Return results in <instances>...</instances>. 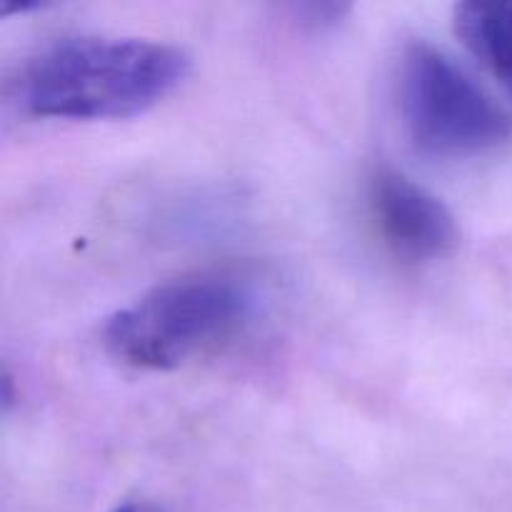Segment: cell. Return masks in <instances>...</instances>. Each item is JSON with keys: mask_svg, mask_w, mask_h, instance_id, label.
I'll use <instances>...</instances> for the list:
<instances>
[{"mask_svg": "<svg viewBox=\"0 0 512 512\" xmlns=\"http://www.w3.org/2000/svg\"><path fill=\"white\" fill-rule=\"evenodd\" d=\"M188 73V55L143 38L75 35L35 50L13 80V98L33 118H130L168 98Z\"/></svg>", "mask_w": 512, "mask_h": 512, "instance_id": "cell-1", "label": "cell"}, {"mask_svg": "<svg viewBox=\"0 0 512 512\" xmlns=\"http://www.w3.org/2000/svg\"><path fill=\"white\" fill-rule=\"evenodd\" d=\"M113 512H160V510H155L153 505L148 503H125V505H118Z\"/></svg>", "mask_w": 512, "mask_h": 512, "instance_id": "cell-6", "label": "cell"}, {"mask_svg": "<svg viewBox=\"0 0 512 512\" xmlns=\"http://www.w3.org/2000/svg\"><path fill=\"white\" fill-rule=\"evenodd\" d=\"M393 93L405 135L415 150L430 158H473L495 150L512 135L508 110L453 58L425 40L400 50Z\"/></svg>", "mask_w": 512, "mask_h": 512, "instance_id": "cell-3", "label": "cell"}, {"mask_svg": "<svg viewBox=\"0 0 512 512\" xmlns=\"http://www.w3.org/2000/svg\"><path fill=\"white\" fill-rule=\"evenodd\" d=\"M258 293L228 273H198L148 290L103 325V345L120 363L173 370L215 353L250 328Z\"/></svg>", "mask_w": 512, "mask_h": 512, "instance_id": "cell-2", "label": "cell"}, {"mask_svg": "<svg viewBox=\"0 0 512 512\" xmlns=\"http://www.w3.org/2000/svg\"><path fill=\"white\" fill-rule=\"evenodd\" d=\"M453 23L465 48L512 95V0L460 3Z\"/></svg>", "mask_w": 512, "mask_h": 512, "instance_id": "cell-5", "label": "cell"}, {"mask_svg": "<svg viewBox=\"0 0 512 512\" xmlns=\"http://www.w3.org/2000/svg\"><path fill=\"white\" fill-rule=\"evenodd\" d=\"M368 213L385 248L408 263L440 260L458 245L453 213L435 195L393 168L368 178Z\"/></svg>", "mask_w": 512, "mask_h": 512, "instance_id": "cell-4", "label": "cell"}]
</instances>
